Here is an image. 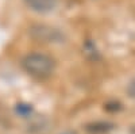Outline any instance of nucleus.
<instances>
[{"label": "nucleus", "mask_w": 135, "mask_h": 134, "mask_svg": "<svg viewBox=\"0 0 135 134\" xmlns=\"http://www.w3.org/2000/svg\"><path fill=\"white\" fill-rule=\"evenodd\" d=\"M86 129L89 131H93V133H104V131H108L111 129H114V125L109 123V122H96V123L88 125Z\"/></svg>", "instance_id": "nucleus-4"}, {"label": "nucleus", "mask_w": 135, "mask_h": 134, "mask_svg": "<svg viewBox=\"0 0 135 134\" xmlns=\"http://www.w3.org/2000/svg\"><path fill=\"white\" fill-rule=\"evenodd\" d=\"M127 94L130 95V98L135 99V79L128 84V87H127Z\"/></svg>", "instance_id": "nucleus-7"}, {"label": "nucleus", "mask_w": 135, "mask_h": 134, "mask_svg": "<svg viewBox=\"0 0 135 134\" xmlns=\"http://www.w3.org/2000/svg\"><path fill=\"white\" fill-rule=\"evenodd\" d=\"M26 6L38 14H47L57 7V0H25Z\"/></svg>", "instance_id": "nucleus-3"}, {"label": "nucleus", "mask_w": 135, "mask_h": 134, "mask_svg": "<svg viewBox=\"0 0 135 134\" xmlns=\"http://www.w3.org/2000/svg\"><path fill=\"white\" fill-rule=\"evenodd\" d=\"M84 53L92 60H97L99 58V52L96 49V45L92 41H86L84 43Z\"/></svg>", "instance_id": "nucleus-5"}, {"label": "nucleus", "mask_w": 135, "mask_h": 134, "mask_svg": "<svg viewBox=\"0 0 135 134\" xmlns=\"http://www.w3.org/2000/svg\"><path fill=\"white\" fill-rule=\"evenodd\" d=\"M15 111L16 114L23 117V118H27L32 114V106L28 104V103H18L16 107H15Z\"/></svg>", "instance_id": "nucleus-6"}, {"label": "nucleus", "mask_w": 135, "mask_h": 134, "mask_svg": "<svg viewBox=\"0 0 135 134\" xmlns=\"http://www.w3.org/2000/svg\"><path fill=\"white\" fill-rule=\"evenodd\" d=\"M22 66L30 76L35 77V79H46L53 73L55 62L46 54L31 53L23 58Z\"/></svg>", "instance_id": "nucleus-1"}, {"label": "nucleus", "mask_w": 135, "mask_h": 134, "mask_svg": "<svg viewBox=\"0 0 135 134\" xmlns=\"http://www.w3.org/2000/svg\"><path fill=\"white\" fill-rule=\"evenodd\" d=\"M62 134H76V133H73V131H64Z\"/></svg>", "instance_id": "nucleus-9"}, {"label": "nucleus", "mask_w": 135, "mask_h": 134, "mask_svg": "<svg viewBox=\"0 0 135 134\" xmlns=\"http://www.w3.org/2000/svg\"><path fill=\"white\" fill-rule=\"evenodd\" d=\"M120 108H122L120 103H108V104H105V110H108V111H118Z\"/></svg>", "instance_id": "nucleus-8"}, {"label": "nucleus", "mask_w": 135, "mask_h": 134, "mask_svg": "<svg viewBox=\"0 0 135 134\" xmlns=\"http://www.w3.org/2000/svg\"><path fill=\"white\" fill-rule=\"evenodd\" d=\"M31 33H32L34 38L41 39V41H47V42L61 41L62 38V35L55 29H51L47 26H35L31 29Z\"/></svg>", "instance_id": "nucleus-2"}]
</instances>
